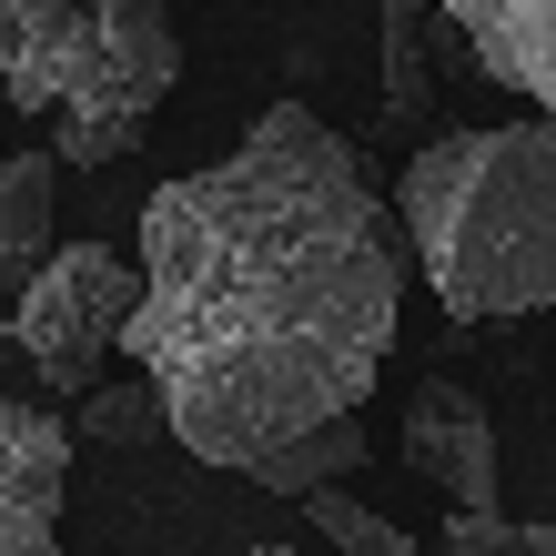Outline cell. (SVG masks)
Wrapping results in <instances>:
<instances>
[{
    "instance_id": "6da1fadb",
    "label": "cell",
    "mask_w": 556,
    "mask_h": 556,
    "mask_svg": "<svg viewBox=\"0 0 556 556\" xmlns=\"http://www.w3.org/2000/svg\"><path fill=\"white\" fill-rule=\"evenodd\" d=\"M132 365L173 395V445L253 476L264 455L365 415L405 314V233L324 112L274 102L213 173L142 203Z\"/></svg>"
},
{
    "instance_id": "7a4b0ae2",
    "label": "cell",
    "mask_w": 556,
    "mask_h": 556,
    "mask_svg": "<svg viewBox=\"0 0 556 556\" xmlns=\"http://www.w3.org/2000/svg\"><path fill=\"white\" fill-rule=\"evenodd\" d=\"M395 223L415 243L425 293L455 324H527L556 304V112L496 132H435L405 182Z\"/></svg>"
},
{
    "instance_id": "3957f363",
    "label": "cell",
    "mask_w": 556,
    "mask_h": 556,
    "mask_svg": "<svg viewBox=\"0 0 556 556\" xmlns=\"http://www.w3.org/2000/svg\"><path fill=\"white\" fill-rule=\"evenodd\" d=\"M173 81H182L173 0H102L81 61H72V91H61V112H51V152L81 162V173L91 162H122L152 132V112L173 102Z\"/></svg>"
},
{
    "instance_id": "277c9868",
    "label": "cell",
    "mask_w": 556,
    "mask_h": 556,
    "mask_svg": "<svg viewBox=\"0 0 556 556\" xmlns=\"http://www.w3.org/2000/svg\"><path fill=\"white\" fill-rule=\"evenodd\" d=\"M142 264H122L112 243H61L30 293L11 304V344L30 354V375L51 395H91L102 384V354L132 344V314H142Z\"/></svg>"
},
{
    "instance_id": "5b68a950",
    "label": "cell",
    "mask_w": 556,
    "mask_h": 556,
    "mask_svg": "<svg viewBox=\"0 0 556 556\" xmlns=\"http://www.w3.org/2000/svg\"><path fill=\"white\" fill-rule=\"evenodd\" d=\"M61 485H72V435L0 384V556H61Z\"/></svg>"
},
{
    "instance_id": "8992f818",
    "label": "cell",
    "mask_w": 556,
    "mask_h": 556,
    "mask_svg": "<svg viewBox=\"0 0 556 556\" xmlns=\"http://www.w3.org/2000/svg\"><path fill=\"white\" fill-rule=\"evenodd\" d=\"M405 466L415 476H435L445 485V506H496V415H485L455 375L435 384H415V405H405Z\"/></svg>"
},
{
    "instance_id": "52a82bcc",
    "label": "cell",
    "mask_w": 556,
    "mask_h": 556,
    "mask_svg": "<svg viewBox=\"0 0 556 556\" xmlns=\"http://www.w3.org/2000/svg\"><path fill=\"white\" fill-rule=\"evenodd\" d=\"M91 11L102 0H0V81H11V112H30V122L61 112L72 61L91 41Z\"/></svg>"
},
{
    "instance_id": "ba28073f",
    "label": "cell",
    "mask_w": 556,
    "mask_h": 556,
    "mask_svg": "<svg viewBox=\"0 0 556 556\" xmlns=\"http://www.w3.org/2000/svg\"><path fill=\"white\" fill-rule=\"evenodd\" d=\"M445 21L466 30L485 81H506L536 112H556V0H445Z\"/></svg>"
},
{
    "instance_id": "9c48e42d",
    "label": "cell",
    "mask_w": 556,
    "mask_h": 556,
    "mask_svg": "<svg viewBox=\"0 0 556 556\" xmlns=\"http://www.w3.org/2000/svg\"><path fill=\"white\" fill-rule=\"evenodd\" d=\"M51 182H61V152H0V304H21L30 274L51 264Z\"/></svg>"
},
{
    "instance_id": "30bf717a",
    "label": "cell",
    "mask_w": 556,
    "mask_h": 556,
    "mask_svg": "<svg viewBox=\"0 0 556 556\" xmlns=\"http://www.w3.org/2000/svg\"><path fill=\"white\" fill-rule=\"evenodd\" d=\"M354 466H365V415H344V425H324V435H304V445L264 455V466H253V485H264V496H293V506H304L314 485H344Z\"/></svg>"
},
{
    "instance_id": "8fae6325",
    "label": "cell",
    "mask_w": 556,
    "mask_h": 556,
    "mask_svg": "<svg viewBox=\"0 0 556 556\" xmlns=\"http://www.w3.org/2000/svg\"><path fill=\"white\" fill-rule=\"evenodd\" d=\"M81 435L91 445H152V435H173V395H162L152 375L91 384V395H81Z\"/></svg>"
},
{
    "instance_id": "7c38bea8",
    "label": "cell",
    "mask_w": 556,
    "mask_h": 556,
    "mask_svg": "<svg viewBox=\"0 0 556 556\" xmlns=\"http://www.w3.org/2000/svg\"><path fill=\"white\" fill-rule=\"evenodd\" d=\"M425 91H435V72H425V11L415 0H384V122H405L425 112Z\"/></svg>"
},
{
    "instance_id": "4fadbf2b",
    "label": "cell",
    "mask_w": 556,
    "mask_h": 556,
    "mask_svg": "<svg viewBox=\"0 0 556 556\" xmlns=\"http://www.w3.org/2000/svg\"><path fill=\"white\" fill-rule=\"evenodd\" d=\"M304 527L334 546V556H415L405 527H384V516L365 496H344V485H314V496H304Z\"/></svg>"
},
{
    "instance_id": "5bb4252c",
    "label": "cell",
    "mask_w": 556,
    "mask_h": 556,
    "mask_svg": "<svg viewBox=\"0 0 556 556\" xmlns=\"http://www.w3.org/2000/svg\"><path fill=\"white\" fill-rule=\"evenodd\" d=\"M435 556H556V527H527V516H506V506H455L445 527H435Z\"/></svg>"
},
{
    "instance_id": "9a60e30c",
    "label": "cell",
    "mask_w": 556,
    "mask_h": 556,
    "mask_svg": "<svg viewBox=\"0 0 556 556\" xmlns=\"http://www.w3.org/2000/svg\"><path fill=\"white\" fill-rule=\"evenodd\" d=\"M243 556H304V546H243Z\"/></svg>"
},
{
    "instance_id": "2e32d148",
    "label": "cell",
    "mask_w": 556,
    "mask_h": 556,
    "mask_svg": "<svg viewBox=\"0 0 556 556\" xmlns=\"http://www.w3.org/2000/svg\"><path fill=\"white\" fill-rule=\"evenodd\" d=\"M0 102H11V81H0Z\"/></svg>"
}]
</instances>
